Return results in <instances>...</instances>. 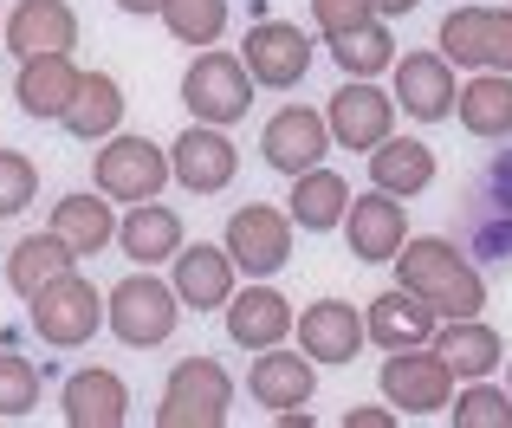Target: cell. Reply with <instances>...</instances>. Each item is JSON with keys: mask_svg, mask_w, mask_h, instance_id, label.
Masks as SVG:
<instances>
[{"mask_svg": "<svg viewBox=\"0 0 512 428\" xmlns=\"http://www.w3.org/2000/svg\"><path fill=\"white\" fill-rule=\"evenodd\" d=\"M318 390V357L305 351H286V344H273V351L253 357L247 370V396L260 409H273V416H292V409H305Z\"/></svg>", "mask_w": 512, "mask_h": 428, "instance_id": "obj_18", "label": "cell"}, {"mask_svg": "<svg viewBox=\"0 0 512 428\" xmlns=\"http://www.w3.org/2000/svg\"><path fill=\"white\" fill-rule=\"evenodd\" d=\"M506 390H512V364H506Z\"/></svg>", "mask_w": 512, "mask_h": 428, "instance_id": "obj_43", "label": "cell"}, {"mask_svg": "<svg viewBox=\"0 0 512 428\" xmlns=\"http://www.w3.org/2000/svg\"><path fill=\"white\" fill-rule=\"evenodd\" d=\"M78 260H85V253H78L72 240L59 234V227H46V234H26L20 247L7 253V286L20 292V299H33L39 286H52L59 273H72Z\"/></svg>", "mask_w": 512, "mask_h": 428, "instance_id": "obj_29", "label": "cell"}, {"mask_svg": "<svg viewBox=\"0 0 512 428\" xmlns=\"http://www.w3.org/2000/svg\"><path fill=\"white\" fill-rule=\"evenodd\" d=\"M325 117H331L338 150H363V156H370L376 143H389V130H396V91H376L370 78H344V85L331 91Z\"/></svg>", "mask_w": 512, "mask_h": 428, "instance_id": "obj_12", "label": "cell"}, {"mask_svg": "<svg viewBox=\"0 0 512 428\" xmlns=\"http://www.w3.org/2000/svg\"><path fill=\"white\" fill-rule=\"evenodd\" d=\"M312 20H318L325 39H344V33H357V26L383 20V13H376V0H312Z\"/></svg>", "mask_w": 512, "mask_h": 428, "instance_id": "obj_38", "label": "cell"}, {"mask_svg": "<svg viewBox=\"0 0 512 428\" xmlns=\"http://www.w3.org/2000/svg\"><path fill=\"white\" fill-rule=\"evenodd\" d=\"M467 137L480 143H506L512 137V72H474L461 85V104H454Z\"/></svg>", "mask_w": 512, "mask_h": 428, "instance_id": "obj_28", "label": "cell"}, {"mask_svg": "<svg viewBox=\"0 0 512 428\" xmlns=\"http://www.w3.org/2000/svg\"><path fill=\"white\" fill-rule=\"evenodd\" d=\"M461 247L480 260H512V150H500L461 195Z\"/></svg>", "mask_w": 512, "mask_h": 428, "instance_id": "obj_6", "label": "cell"}, {"mask_svg": "<svg viewBox=\"0 0 512 428\" xmlns=\"http://www.w3.org/2000/svg\"><path fill=\"white\" fill-rule=\"evenodd\" d=\"M435 46L467 72H512V7H454Z\"/></svg>", "mask_w": 512, "mask_h": 428, "instance_id": "obj_10", "label": "cell"}, {"mask_svg": "<svg viewBox=\"0 0 512 428\" xmlns=\"http://www.w3.org/2000/svg\"><path fill=\"white\" fill-rule=\"evenodd\" d=\"M240 59H247L253 85L292 91L305 72H312V33H299L292 20H260V26H247V39H240Z\"/></svg>", "mask_w": 512, "mask_h": 428, "instance_id": "obj_13", "label": "cell"}, {"mask_svg": "<svg viewBox=\"0 0 512 428\" xmlns=\"http://www.w3.org/2000/svg\"><path fill=\"white\" fill-rule=\"evenodd\" d=\"M435 176H441V163L422 137H389L370 150V189H383V195L415 202L422 189H435Z\"/></svg>", "mask_w": 512, "mask_h": 428, "instance_id": "obj_26", "label": "cell"}, {"mask_svg": "<svg viewBox=\"0 0 512 428\" xmlns=\"http://www.w3.org/2000/svg\"><path fill=\"white\" fill-rule=\"evenodd\" d=\"M344 428H402V409H376V403H350Z\"/></svg>", "mask_w": 512, "mask_h": 428, "instance_id": "obj_39", "label": "cell"}, {"mask_svg": "<svg viewBox=\"0 0 512 428\" xmlns=\"http://www.w3.org/2000/svg\"><path fill=\"white\" fill-rule=\"evenodd\" d=\"M163 26L175 46H214L227 33V0H163Z\"/></svg>", "mask_w": 512, "mask_h": 428, "instance_id": "obj_34", "label": "cell"}, {"mask_svg": "<svg viewBox=\"0 0 512 428\" xmlns=\"http://www.w3.org/2000/svg\"><path fill=\"white\" fill-rule=\"evenodd\" d=\"M422 7V0H376V13H383V20H396V13H415Z\"/></svg>", "mask_w": 512, "mask_h": 428, "instance_id": "obj_40", "label": "cell"}, {"mask_svg": "<svg viewBox=\"0 0 512 428\" xmlns=\"http://www.w3.org/2000/svg\"><path fill=\"white\" fill-rule=\"evenodd\" d=\"M52 227H59L65 240H72L78 253H104L117 240V214H111V195H59V202H52Z\"/></svg>", "mask_w": 512, "mask_h": 428, "instance_id": "obj_32", "label": "cell"}, {"mask_svg": "<svg viewBox=\"0 0 512 428\" xmlns=\"http://www.w3.org/2000/svg\"><path fill=\"white\" fill-rule=\"evenodd\" d=\"M78 85H85V72H78L72 52H33V59H20L13 104H20L26 117H39V124H65V111H72Z\"/></svg>", "mask_w": 512, "mask_h": 428, "instance_id": "obj_17", "label": "cell"}, {"mask_svg": "<svg viewBox=\"0 0 512 428\" xmlns=\"http://www.w3.org/2000/svg\"><path fill=\"white\" fill-rule=\"evenodd\" d=\"M389 78H396V104L409 117H422V124H441V117H454V104H461V91H454V59L448 52H402L396 65H389Z\"/></svg>", "mask_w": 512, "mask_h": 428, "instance_id": "obj_15", "label": "cell"}, {"mask_svg": "<svg viewBox=\"0 0 512 428\" xmlns=\"http://www.w3.org/2000/svg\"><path fill=\"white\" fill-rule=\"evenodd\" d=\"M104 312H111V331L117 344H130V351H156V344L175 338V325H182V292H175V279L163 286V279L143 266V273L117 279L111 292H104Z\"/></svg>", "mask_w": 512, "mask_h": 428, "instance_id": "obj_3", "label": "cell"}, {"mask_svg": "<svg viewBox=\"0 0 512 428\" xmlns=\"http://www.w3.org/2000/svg\"><path fill=\"white\" fill-rule=\"evenodd\" d=\"M182 104H188V117H195V124H221V130L240 124V117H247V104H253L247 59H240V52H227V46H208L182 72Z\"/></svg>", "mask_w": 512, "mask_h": 428, "instance_id": "obj_7", "label": "cell"}, {"mask_svg": "<svg viewBox=\"0 0 512 428\" xmlns=\"http://www.w3.org/2000/svg\"><path fill=\"white\" fill-rule=\"evenodd\" d=\"M117 247H124V260H137V266H163V260H175V253L188 247V227H182V214L169 202H137L124 221H117Z\"/></svg>", "mask_w": 512, "mask_h": 428, "instance_id": "obj_25", "label": "cell"}, {"mask_svg": "<svg viewBox=\"0 0 512 428\" xmlns=\"http://www.w3.org/2000/svg\"><path fill=\"white\" fill-rule=\"evenodd\" d=\"M331 59L344 65V78H376V72L396 65V39H389L383 20H370V26H357V33L331 39Z\"/></svg>", "mask_w": 512, "mask_h": 428, "instance_id": "obj_33", "label": "cell"}, {"mask_svg": "<svg viewBox=\"0 0 512 428\" xmlns=\"http://www.w3.org/2000/svg\"><path fill=\"white\" fill-rule=\"evenodd\" d=\"M26 325H33L39 344H52V351H85V344L111 325V312H104V292L72 266V273H59L52 286H39L33 299H26Z\"/></svg>", "mask_w": 512, "mask_h": 428, "instance_id": "obj_2", "label": "cell"}, {"mask_svg": "<svg viewBox=\"0 0 512 428\" xmlns=\"http://www.w3.org/2000/svg\"><path fill=\"white\" fill-rule=\"evenodd\" d=\"M124 85H117L111 72H85V85H78L72 111H65V130H72L78 143H104L117 137V124H124Z\"/></svg>", "mask_w": 512, "mask_h": 428, "instance_id": "obj_31", "label": "cell"}, {"mask_svg": "<svg viewBox=\"0 0 512 428\" xmlns=\"http://www.w3.org/2000/svg\"><path fill=\"white\" fill-rule=\"evenodd\" d=\"M234 409V377L221 357H182L163 377V403H156V428H221Z\"/></svg>", "mask_w": 512, "mask_h": 428, "instance_id": "obj_4", "label": "cell"}, {"mask_svg": "<svg viewBox=\"0 0 512 428\" xmlns=\"http://www.w3.org/2000/svg\"><path fill=\"white\" fill-rule=\"evenodd\" d=\"M0 46H7V20H0Z\"/></svg>", "mask_w": 512, "mask_h": 428, "instance_id": "obj_42", "label": "cell"}, {"mask_svg": "<svg viewBox=\"0 0 512 428\" xmlns=\"http://www.w3.org/2000/svg\"><path fill=\"white\" fill-rule=\"evenodd\" d=\"M506 7H512V0H506Z\"/></svg>", "mask_w": 512, "mask_h": 428, "instance_id": "obj_44", "label": "cell"}, {"mask_svg": "<svg viewBox=\"0 0 512 428\" xmlns=\"http://www.w3.org/2000/svg\"><path fill=\"white\" fill-rule=\"evenodd\" d=\"M435 351L454 364L461 383H480V377H493V370L506 364V344H500V331H493L487 318H441Z\"/></svg>", "mask_w": 512, "mask_h": 428, "instance_id": "obj_27", "label": "cell"}, {"mask_svg": "<svg viewBox=\"0 0 512 428\" xmlns=\"http://www.w3.org/2000/svg\"><path fill=\"white\" fill-rule=\"evenodd\" d=\"M448 416H454V428H512V390H493V383L480 377L454 396Z\"/></svg>", "mask_w": 512, "mask_h": 428, "instance_id": "obj_35", "label": "cell"}, {"mask_svg": "<svg viewBox=\"0 0 512 428\" xmlns=\"http://www.w3.org/2000/svg\"><path fill=\"white\" fill-rule=\"evenodd\" d=\"M234 253L227 247H208V240H195V247L175 253V292H182L188 312H227V299H234Z\"/></svg>", "mask_w": 512, "mask_h": 428, "instance_id": "obj_23", "label": "cell"}, {"mask_svg": "<svg viewBox=\"0 0 512 428\" xmlns=\"http://www.w3.org/2000/svg\"><path fill=\"white\" fill-rule=\"evenodd\" d=\"M376 383H383V403L402 409V416H435V409L454 403V364L435 351V344H409V351H389L383 370H376Z\"/></svg>", "mask_w": 512, "mask_h": 428, "instance_id": "obj_8", "label": "cell"}, {"mask_svg": "<svg viewBox=\"0 0 512 428\" xmlns=\"http://www.w3.org/2000/svg\"><path fill=\"white\" fill-rule=\"evenodd\" d=\"M292 221L305 227V234H331V227H344L350 214V182L338 176V169H305V176H292V195H286Z\"/></svg>", "mask_w": 512, "mask_h": 428, "instance_id": "obj_30", "label": "cell"}, {"mask_svg": "<svg viewBox=\"0 0 512 428\" xmlns=\"http://www.w3.org/2000/svg\"><path fill=\"white\" fill-rule=\"evenodd\" d=\"M91 182H98L111 202H156V195L175 182V163H169V150L163 143H150V137H104L98 143V156H91Z\"/></svg>", "mask_w": 512, "mask_h": 428, "instance_id": "obj_5", "label": "cell"}, {"mask_svg": "<svg viewBox=\"0 0 512 428\" xmlns=\"http://www.w3.org/2000/svg\"><path fill=\"white\" fill-rule=\"evenodd\" d=\"M292 208H266V202H247V208H234L227 214V234H221V247L234 253V266L247 279H273L279 266L292 260Z\"/></svg>", "mask_w": 512, "mask_h": 428, "instance_id": "obj_9", "label": "cell"}, {"mask_svg": "<svg viewBox=\"0 0 512 428\" xmlns=\"http://www.w3.org/2000/svg\"><path fill=\"white\" fill-rule=\"evenodd\" d=\"M363 325H370V344H376V351H409V344H435L441 312L422 299V292L389 286V292H376V299H370Z\"/></svg>", "mask_w": 512, "mask_h": 428, "instance_id": "obj_20", "label": "cell"}, {"mask_svg": "<svg viewBox=\"0 0 512 428\" xmlns=\"http://www.w3.org/2000/svg\"><path fill=\"white\" fill-rule=\"evenodd\" d=\"M39 409V370L33 357L20 351H0V422H20Z\"/></svg>", "mask_w": 512, "mask_h": 428, "instance_id": "obj_36", "label": "cell"}, {"mask_svg": "<svg viewBox=\"0 0 512 428\" xmlns=\"http://www.w3.org/2000/svg\"><path fill=\"white\" fill-rule=\"evenodd\" d=\"M396 286L422 292L441 318H480V305H487V279H480L474 253H467L461 240H448V234H415V240H402V253H396Z\"/></svg>", "mask_w": 512, "mask_h": 428, "instance_id": "obj_1", "label": "cell"}, {"mask_svg": "<svg viewBox=\"0 0 512 428\" xmlns=\"http://www.w3.org/2000/svg\"><path fill=\"white\" fill-rule=\"evenodd\" d=\"M59 416H65V428H124L130 422V383L104 364L72 370L59 390Z\"/></svg>", "mask_w": 512, "mask_h": 428, "instance_id": "obj_19", "label": "cell"}, {"mask_svg": "<svg viewBox=\"0 0 512 428\" xmlns=\"http://www.w3.org/2000/svg\"><path fill=\"white\" fill-rule=\"evenodd\" d=\"M39 195V163L26 150H0V221L7 214H26Z\"/></svg>", "mask_w": 512, "mask_h": 428, "instance_id": "obj_37", "label": "cell"}, {"mask_svg": "<svg viewBox=\"0 0 512 428\" xmlns=\"http://www.w3.org/2000/svg\"><path fill=\"white\" fill-rule=\"evenodd\" d=\"M331 143H338V137H331V117L312 111V104H286V111H273L266 130H260V156H266V169H279V176H305V169H318Z\"/></svg>", "mask_w": 512, "mask_h": 428, "instance_id": "obj_11", "label": "cell"}, {"mask_svg": "<svg viewBox=\"0 0 512 428\" xmlns=\"http://www.w3.org/2000/svg\"><path fill=\"white\" fill-rule=\"evenodd\" d=\"M169 163H175V182H182L188 195H221V189H234V176H240V150L221 124H188L182 137L169 143Z\"/></svg>", "mask_w": 512, "mask_h": 428, "instance_id": "obj_14", "label": "cell"}, {"mask_svg": "<svg viewBox=\"0 0 512 428\" xmlns=\"http://www.w3.org/2000/svg\"><path fill=\"white\" fill-rule=\"evenodd\" d=\"M117 13H163V0H117Z\"/></svg>", "mask_w": 512, "mask_h": 428, "instance_id": "obj_41", "label": "cell"}, {"mask_svg": "<svg viewBox=\"0 0 512 428\" xmlns=\"http://www.w3.org/2000/svg\"><path fill=\"white\" fill-rule=\"evenodd\" d=\"M292 331H299L292 299H286V292H273L266 279L227 299V338H234L240 351H273V344H286Z\"/></svg>", "mask_w": 512, "mask_h": 428, "instance_id": "obj_21", "label": "cell"}, {"mask_svg": "<svg viewBox=\"0 0 512 428\" xmlns=\"http://www.w3.org/2000/svg\"><path fill=\"white\" fill-rule=\"evenodd\" d=\"M402 208H409V202H402V195H383V189L350 195L344 240H350V253H357L363 266H389L402 253V240H409V214H402Z\"/></svg>", "mask_w": 512, "mask_h": 428, "instance_id": "obj_16", "label": "cell"}, {"mask_svg": "<svg viewBox=\"0 0 512 428\" xmlns=\"http://www.w3.org/2000/svg\"><path fill=\"white\" fill-rule=\"evenodd\" d=\"M78 46V13L65 0H20L7 13V52L33 59V52H72Z\"/></svg>", "mask_w": 512, "mask_h": 428, "instance_id": "obj_24", "label": "cell"}, {"mask_svg": "<svg viewBox=\"0 0 512 428\" xmlns=\"http://www.w3.org/2000/svg\"><path fill=\"white\" fill-rule=\"evenodd\" d=\"M363 338H370V325L357 318L350 299H318L299 312V351L318 357V364H350L363 351Z\"/></svg>", "mask_w": 512, "mask_h": 428, "instance_id": "obj_22", "label": "cell"}]
</instances>
